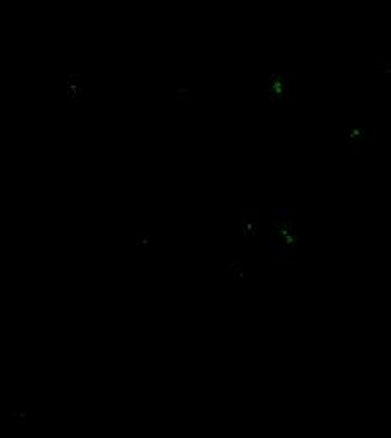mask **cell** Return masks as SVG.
I'll use <instances>...</instances> for the list:
<instances>
[{
    "mask_svg": "<svg viewBox=\"0 0 391 438\" xmlns=\"http://www.w3.org/2000/svg\"><path fill=\"white\" fill-rule=\"evenodd\" d=\"M258 229V219L255 216H244L241 223V233L244 238H253Z\"/></svg>",
    "mask_w": 391,
    "mask_h": 438,
    "instance_id": "cell-1",
    "label": "cell"
},
{
    "mask_svg": "<svg viewBox=\"0 0 391 438\" xmlns=\"http://www.w3.org/2000/svg\"><path fill=\"white\" fill-rule=\"evenodd\" d=\"M275 218L278 224H285L292 221V209L290 207H277L275 209Z\"/></svg>",
    "mask_w": 391,
    "mask_h": 438,
    "instance_id": "cell-2",
    "label": "cell"
},
{
    "mask_svg": "<svg viewBox=\"0 0 391 438\" xmlns=\"http://www.w3.org/2000/svg\"><path fill=\"white\" fill-rule=\"evenodd\" d=\"M135 243H137V246L140 248V250H149L150 248V245H152V241H150V238H147V236H137L135 238Z\"/></svg>",
    "mask_w": 391,
    "mask_h": 438,
    "instance_id": "cell-3",
    "label": "cell"
},
{
    "mask_svg": "<svg viewBox=\"0 0 391 438\" xmlns=\"http://www.w3.org/2000/svg\"><path fill=\"white\" fill-rule=\"evenodd\" d=\"M231 273H233V277H238V278H241L244 275L243 267L239 263H231Z\"/></svg>",
    "mask_w": 391,
    "mask_h": 438,
    "instance_id": "cell-4",
    "label": "cell"
}]
</instances>
